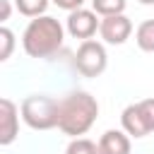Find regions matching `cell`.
<instances>
[{
    "label": "cell",
    "instance_id": "1",
    "mask_svg": "<svg viewBox=\"0 0 154 154\" xmlns=\"http://www.w3.org/2000/svg\"><path fill=\"white\" fill-rule=\"evenodd\" d=\"M99 118V101L84 89H72L58 99V130L67 137H82Z\"/></svg>",
    "mask_w": 154,
    "mask_h": 154
},
{
    "label": "cell",
    "instance_id": "2",
    "mask_svg": "<svg viewBox=\"0 0 154 154\" xmlns=\"http://www.w3.org/2000/svg\"><path fill=\"white\" fill-rule=\"evenodd\" d=\"M65 31L67 29L51 14L34 17V19H29V24L22 34V48L29 58H51L63 48Z\"/></svg>",
    "mask_w": 154,
    "mask_h": 154
},
{
    "label": "cell",
    "instance_id": "3",
    "mask_svg": "<svg viewBox=\"0 0 154 154\" xmlns=\"http://www.w3.org/2000/svg\"><path fill=\"white\" fill-rule=\"evenodd\" d=\"M22 120L31 130H53L58 128V99L48 94H31L19 106Z\"/></svg>",
    "mask_w": 154,
    "mask_h": 154
},
{
    "label": "cell",
    "instance_id": "4",
    "mask_svg": "<svg viewBox=\"0 0 154 154\" xmlns=\"http://www.w3.org/2000/svg\"><path fill=\"white\" fill-rule=\"evenodd\" d=\"M75 70L82 75V77H99L103 75V70L108 67V53H106V46L101 41H94V38H87L77 46V53H75Z\"/></svg>",
    "mask_w": 154,
    "mask_h": 154
},
{
    "label": "cell",
    "instance_id": "5",
    "mask_svg": "<svg viewBox=\"0 0 154 154\" xmlns=\"http://www.w3.org/2000/svg\"><path fill=\"white\" fill-rule=\"evenodd\" d=\"M99 14L94 10H87V7H79V10H72L67 12V19H65V29L72 38H79V41H87L91 38L99 26H101V19H96Z\"/></svg>",
    "mask_w": 154,
    "mask_h": 154
},
{
    "label": "cell",
    "instance_id": "6",
    "mask_svg": "<svg viewBox=\"0 0 154 154\" xmlns=\"http://www.w3.org/2000/svg\"><path fill=\"white\" fill-rule=\"evenodd\" d=\"M132 34V22L130 17L123 14H111V17H101V26H99V36L103 38V43L111 46H120L130 38Z\"/></svg>",
    "mask_w": 154,
    "mask_h": 154
},
{
    "label": "cell",
    "instance_id": "7",
    "mask_svg": "<svg viewBox=\"0 0 154 154\" xmlns=\"http://www.w3.org/2000/svg\"><path fill=\"white\" fill-rule=\"evenodd\" d=\"M19 116H22V111L14 106V101L2 96L0 99V144L2 147H10L17 140V135H19Z\"/></svg>",
    "mask_w": 154,
    "mask_h": 154
},
{
    "label": "cell",
    "instance_id": "8",
    "mask_svg": "<svg viewBox=\"0 0 154 154\" xmlns=\"http://www.w3.org/2000/svg\"><path fill=\"white\" fill-rule=\"evenodd\" d=\"M132 142L125 130H106L99 137V152L101 154H130Z\"/></svg>",
    "mask_w": 154,
    "mask_h": 154
},
{
    "label": "cell",
    "instance_id": "9",
    "mask_svg": "<svg viewBox=\"0 0 154 154\" xmlns=\"http://www.w3.org/2000/svg\"><path fill=\"white\" fill-rule=\"evenodd\" d=\"M120 125H123V130H125L130 137H135V140H142V137L149 135V130H147V125H144V118H142L137 103H130V106L123 108V113H120Z\"/></svg>",
    "mask_w": 154,
    "mask_h": 154
},
{
    "label": "cell",
    "instance_id": "10",
    "mask_svg": "<svg viewBox=\"0 0 154 154\" xmlns=\"http://www.w3.org/2000/svg\"><path fill=\"white\" fill-rule=\"evenodd\" d=\"M135 43L144 53H154V19H144L135 29Z\"/></svg>",
    "mask_w": 154,
    "mask_h": 154
},
{
    "label": "cell",
    "instance_id": "11",
    "mask_svg": "<svg viewBox=\"0 0 154 154\" xmlns=\"http://www.w3.org/2000/svg\"><path fill=\"white\" fill-rule=\"evenodd\" d=\"M125 0H91V10L99 17H111V14H123L125 12Z\"/></svg>",
    "mask_w": 154,
    "mask_h": 154
},
{
    "label": "cell",
    "instance_id": "12",
    "mask_svg": "<svg viewBox=\"0 0 154 154\" xmlns=\"http://www.w3.org/2000/svg\"><path fill=\"white\" fill-rule=\"evenodd\" d=\"M48 2H51V0H14V5H17V10H19V14H24V17H29V19L46 14Z\"/></svg>",
    "mask_w": 154,
    "mask_h": 154
},
{
    "label": "cell",
    "instance_id": "13",
    "mask_svg": "<svg viewBox=\"0 0 154 154\" xmlns=\"http://www.w3.org/2000/svg\"><path fill=\"white\" fill-rule=\"evenodd\" d=\"M65 154H101V152H99V142H91L87 137H72Z\"/></svg>",
    "mask_w": 154,
    "mask_h": 154
},
{
    "label": "cell",
    "instance_id": "14",
    "mask_svg": "<svg viewBox=\"0 0 154 154\" xmlns=\"http://www.w3.org/2000/svg\"><path fill=\"white\" fill-rule=\"evenodd\" d=\"M14 51V31L10 26H0V60L5 63Z\"/></svg>",
    "mask_w": 154,
    "mask_h": 154
},
{
    "label": "cell",
    "instance_id": "15",
    "mask_svg": "<svg viewBox=\"0 0 154 154\" xmlns=\"http://www.w3.org/2000/svg\"><path fill=\"white\" fill-rule=\"evenodd\" d=\"M137 106H140V113H142V118H144L147 130L154 132V96H152V99H142V101H137Z\"/></svg>",
    "mask_w": 154,
    "mask_h": 154
},
{
    "label": "cell",
    "instance_id": "16",
    "mask_svg": "<svg viewBox=\"0 0 154 154\" xmlns=\"http://www.w3.org/2000/svg\"><path fill=\"white\" fill-rule=\"evenodd\" d=\"M55 7H60V10H65V12H72V10H79L82 5H84V0H51Z\"/></svg>",
    "mask_w": 154,
    "mask_h": 154
},
{
    "label": "cell",
    "instance_id": "17",
    "mask_svg": "<svg viewBox=\"0 0 154 154\" xmlns=\"http://www.w3.org/2000/svg\"><path fill=\"white\" fill-rule=\"evenodd\" d=\"M0 7H2V12H0V22H7V19H10V12H12L10 0H0Z\"/></svg>",
    "mask_w": 154,
    "mask_h": 154
},
{
    "label": "cell",
    "instance_id": "18",
    "mask_svg": "<svg viewBox=\"0 0 154 154\" xmlns=\"http://www.w3.org/2000/svg\"><path fill=\"white\" fill-rule=\"evenodd\" d=\"M142 5H154V0H140Z\"/></svg>",
    "mask_w": 154,
    "mask_h": 154
}]
</instances>
